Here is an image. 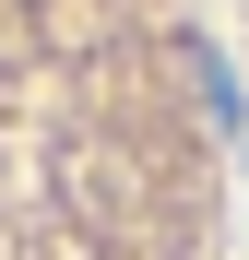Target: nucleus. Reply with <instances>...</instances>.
Listing matches in <instances>:
<instances>
[{"label": "nucleus", "mask_w": 249, "mask_h": 260, "mask_svg": "<svg viewBox=\"0 0 249 260\" xmlns=\"http://www.w3.org/2000/svg\"><path fill=\"white\" fill-rule=\"evenodd\" d=\"M237 71L178 0H0V260H202Z\"/></svg>", "instance_id": "f257e3e1"}]
</instances>
